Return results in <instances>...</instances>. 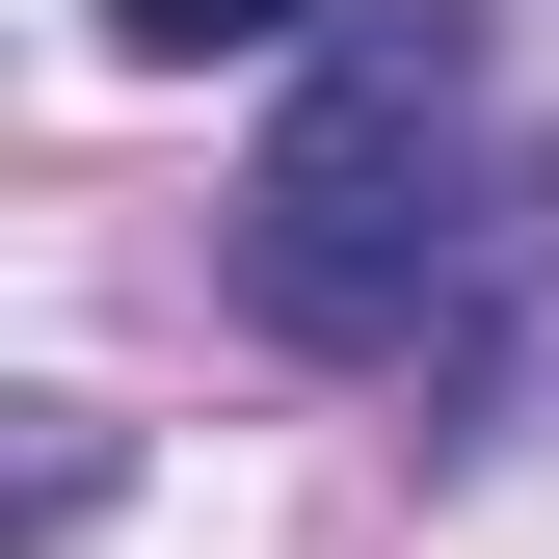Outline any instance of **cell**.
I'll use <instances>...</instances> for the list:
<instances>
[{
  "instance_id": "obj_1",
  "label": "cell",
  "mask_w": 559,
  "mask_h": 559,
  "mask_svg": "<svg viewBox=\"0 0 559 559\" xmlns=\"http://www.w3.org/2000/svg\"><path fill=\"white\" fill-rule=\"evenodd\" d=\"M533 214H559V160L479 107V27L453 0H373L266 107V160H240V320L320 346V373H427L479 320V266H533Z\"/></svg>"
},
{
  "instance_id": "obj_2",
  "label": "cell",
  "mask_w": 559,
  "mask_h": 559,
  "mask_svg": "<svg viewBox=\"0 0 559 559\" xmlns=\"http://www.w3.org/2000/svg\"><path fill=\"white\" fill-rule=\"evenodd\" d=\"M266 27H320V0H107V53H160V81L187 53H266Z\"/></svg>"
}]
</instances>
